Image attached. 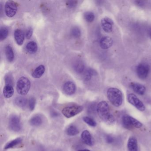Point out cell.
Returning a JSON list of instances; mask_svg holds the SVG:
<instances>
[{"instance_id":"1","label":"cell","mask_w":151,"mask_h":151,"mask_svg":"<svg viewBox=\"0 0 151 151\" xmlns=\"http://www.w3.org/2000/svg\"><path fill=\"white\" fill-rule=\"evenodd\" d=\"M97 112L100 118L105 122L114 123L115 119L110 113L109 106L106 101H102L99 102L97 106Z\"/></svg>"},{"instance_id":"2","label":"cell","mask_w":151,"mask_h":151,"mask_svg":"<svg viewBox=\"0 0 151 151\" xmlns=\"http://www.w3.org/2000/svg\"><path fill=\"white\" fill-rule=\"evenodd\" d=\"M108 99L111 104L115 107L120 106L122 104L123 96L122 92L117 88L111 87L107 91Z\"/></svg>"},{"instance_id":"3","label":"cell","mask_w":151,"mask_h":151,"mask_svg":"<svg viewBox=\"0 0 151 151\" xmlns=\"http://www.w3.org/2000/svg\"><path fill=\"white\" fill-rule=\"evenodd\" d=\"M30 87V80L25 77L20 78L17 83V91L21 95H26L29 91Z\"/></svg>"},{"instance_id":"4","label":"cell","mask_w":151,"mask_h":151,"mask_svg":"<svg viewBox=\"0 0 151 151\" xmlns=\"http://www.w3.org/2000/svg\"><path fill=\"white\" fill-rule=\"evenodd\" d=\"M122 124L124 128L128 129H131L133 127L139 129L143 125L140 122L134 117L127 115L123 116Z\"/></svg>"},{"instance_id":"5","label":"cell","mask_w":151,"mask_h":151,"mask_svg":"<svg viewBox=\"0 0 151 151\" xmlns=\"http://www.w3.org/2000/svg\"><path fill=\"white\" fill-rule=\"evenodd\" d=\"M83 110V107L82 106L75 105L64 108L62 110V113L65 117L69 118L78 114Z\"/></svg>"},{"instance_id":"6","label":"cell","mask_w":151,"mask_h":151,"mask_svg":"<svg viewBox=\"0 0 151 151\" xmlns=\"http://www.w3.org/2000/svg\"><path fill=\"white\" fill-rule=\"evenodd\" d=\"M128 101L130 104L134 106L139 111L142 112L145 109V106L144 103L134 93H131L128 94Z\"/></svg>"},{"instance_id":"7","label":"cell","mask_w":151,"mask_h":151,"mask_svg":"<svg viewBox=\"0 0 151 151\" xmlns=\"http://www.w3.org/2000/svg\"><path fill=\"white\" fill-rule=\"evenodd\" d=\"M150 71V67L147 63H139L137 67L136 71L138 77L141 79L147 78Z\"/></svg>"},{"instance_id":"8","label":"cell","mask_w":151,"mask_h":151,"mask_svg":"<svg viewBox=\"0 0 151 151\" xmlns=\"http://www.w3.org/2000/svg\"><path fill=\"white\" fill-rule=\"evenodd\" d=\"M17 6L16 3L13 1H8L5 6V11L7 16L12 17L16 14Z\"/></svg>"},{"instance_id":"9","label":"cell","mask_w":151,"mask_h":151,"mask_svg":"<svg viewBox=\"0 0 151 151\" xmlns=\"http://www.w3.org/2000/svg\"><path fill=\"white\" fill-rule=\"evenodd\" d=\"M9 127L10 129L13 131H20L22 129V125L20 118L17 115L11 116L9 121Z\"/></svg>"},{"instance_id":"10","label":"cell","mask_w":151,"mask_h":151,"mask_svg":"<svg viewBox=\"0 0 151 151\" xmlns=\"http://www.w3.org/2000/svg\"><path fill=\"white\" fill-rule=\"evenodd\" d=\"M101 27L103 30L107 33H110L113 31L114 23L113 20L108 17H105L101 19Z\"/></svg>"},{"instance_id":"11","label":"cell","mask_w":151,"mask_h":151,"mask_svg":"<svg viewBox=\"0 0 151 151\" xmlns=\"http://www.w3.org/2000/svg\"><path fill=\"white\" fill-rule=\"evenodd\" d=\"M76 85L73 82L68 81L63 85V91L67 95H73L76 92Z\"/></svg>"},{"instance_id":"12","label":"cell","mask_w":151,"mask_h":151,"mask_svg":"<svg viewBox=\"0 0 151 151\" xmlns=\"http://www.w3.org/2000/svg\"><path fill=\"white\" fill-rule=\"evenodd\" d=\"M113 44V40L109 37H104L100 40V45L103 49H107L112 47Z\"/></svg>"},{"instance_id":"13","label":"cell","mask_w":151,"mask_h":151,"mask_svg":"<svg viewBox=\"0 0 151 151\" xmlns=\"http://www.w3.org/2000/svg\"><path fill=\"white\" fill-rule=\"evenodd\" d=\"M130 85L133 91L139 95H142L145 94L146 88L143 85L138 83H132Z\"/></svg>"},{"instance_id":"14","label":"cell","mask_w":151,"mask_h":151,"mask_svg":"<svg viewBox=\"0 0 151 151\" xmlns=\"http://www.w3.org/2000/svg\"><path fill=\"white\" fill-rule=\"evenodd\" d=\"M14 38L16 42L19 45H22L24 40V34L22 30L17 29L14 32Z\"/></svg>"},{"instance_id":"15","label":"cell","mask_w":151,"mask_h":151,"mask_svg":"<svg viewBox=\"0 0 151 151\" xmlns=\"http://www.w3.org/2000/svg\"><path fill=\"white\" fill-rule=\"evenodd\" d=\"M81 139L83 142L89 146L93 145L92 138L90 132L88 130H84L81 134Z\"/></svg>"},{"instance_id":"16","label":"cell","mask_w":151,"mask_h":151,"mask_svg":"<svg viewBox=\"0 0 151 151\" xmlns=\"http://www.w3.org/2000/svg\"><path fill=\"white\" fill-rule=\"evenodd\" d=\"M129 151H138V142L137 139L131 137L129 139L127 144Z\"/></svg>"},{"instance_id":"17","label":"cell","mask_w":151,"mask_h":151,"mask_svg":"<svg viewBox=\"0 0 151 151\" xmlns=\"http://www.w3.org/2000/svg\"><path fill=\"white\" fill-rule=\"evenodd\" d=\"M14 89L13 86L11 85H6L3 89V95L6 99L11 98L14 94Z\"/></svg>"},{"instance_id":"18","label":"cell","mask_w":151,"mask_h":151,"mask_svg":"<svg viewBox=\"0 0 151 151\" xmlns=\"http://www.w3.org/2000/svg\"><path fill=\"white\" fill-rule=\"evenodd\" d=\"M5 53L7 60L9 62H12L14 58V55L12 47L10 45H7L5 47Z\"/></svg>"},{"instance_id":"19","label":"cell","mask_w":151,"mask_h":151,"mask_svg":"<svg viewBox=\"0 0 151 151\" xmlns=\"http://www.w3.org/2000/svg\"><path fill=\"white\" fill-rule=\"evenodd\" d=\"M45 67L44 65H40L34 70L32 73V76L34 78H40L45 72Z\"/></svg>"},{"instance_id":"20","label":"cell","mask_w":151,"mask_h":151,"mask_svg":"<svg viewBox=\"0 0 151 151\" xmlns=\"http://www.w3.org/2000/svg\"><path fill=\"white\" fill-rule=\"evenodd\" d=\"M26 48L28 52L31 54L35 53L37 51V45L34 41H30L27 44Z\"/></svg>"},{"instance_id":"21","label":"cell","mask_w":151,"mask_h":151,"mask_svg":"<svg viewBox=\"0 0 151 151\" xmlns=\"http://www.w3.org/2000/svg\"><path fill=\"white\" fill-rule=\"evenodd\" d=\"M22 142V139L21 138H17L8 143L5 146L4 148L5 149H8L14 148L19 144H21Z\"/></svg>"},{"instance_id":"22","label":"cell","mask_w":151,"mask_h":151,"mask_svg":"<svg viewBox=\"0 0 151 151\" xmlns=\"http://www.w3.org/2000/svg\"><path fill=\"white\" fill-rule=\"evenodd\" d=\"M74 70L78 74L82 73L84 70L85 66L83 63L81 61L76 62L74 64Z\"/></svg>"},{"instance_id":"23","label":"cell","mask_w":151,"mask_h":151,"mask_svg":"<svg viewBox=\"0 0 151 151\" xmlns=\"http://www.w3.org/2000/svg\"><path fill=\"white\" fill-rule=\"evenodd\" d=\"M29 123L32 126H40L42 124V119L40 116H35L30 119Z\"/></svg>"},{"instance_id":"24","label":"cell","mask_w":151,"mask_h":151,"mask_svg":"<svg viewBox=\"0 0 151 151\" xmlns=\"http://www.w3.org/2000/svg\"><path fill=\"white\" fill-rule=\"evenodd\" d=\"M79 133L78 128L75 125H70L66 130V133L69 136H74Z\"/></svg>"},{"instance_id":"25","label":"cell","mask_w":151,"mask_h":151,"mask_svg":"<svg viewBox=\"0 0 151 151\" xmlns=\"http://www.w3.org/2000/svg\"><path fill=\"white\" fill-rule=\"evenodd\" d=\"M15 103L19 107L24 108L27 105V100L24 97H17L15 100Z\"/></svg>"},{"instance_id":"26","label":"cell","mask_w":151,"mask_h":151,"mask_svg":"<svg viewBox=\"0 0 151 151\" xmlns=\"http://www.w3.org/2000/svg\"><path fill=\"white\" fill-rule=\"evenodd\" d=\"M95 71L91 68L88 69L85 71L84 75V79L86 81H89L91 79L92 77L94 76Z\"/></svg>"},{"instance_id":"27","label":"cell","mask_w":151,"mask_h":151,"mask_svg":"<svg viewBox=\"0 0 151 151\" xmlns=\"http://www.w3.org/2000/svg\"><path fill=\"white\" fill-rule=\"evenodd\" d=\"M84 17L86 22H87L91 23L92 22L94 21L95 16L92 12H86L85 13L84 15Z\"/></svg>"},{"instance_id":"28","label":"cell","mask_w":151,"mask_h":151,"mask_svg":"<svg viewBox=\"0 0 151 151\" xmlns=\"http://www.w3.org/2000/svg\"><path fill=\"white\" fill-rule=\"evenodd\" d=\"M9 35V31L6 28H1L0 30V40L1 41L5 40Z\"/></svg>"},{"instance_id":"29","label":"cell","mask_w":151,"mask_h":151,"mask_svg":"<svg viewBox=\"0 0 151 151\" xmlns=\"http://www.w3.org/2000/svg\"><path fill=\"white\" fill-rule=\"evenodd\" d=\"M84 122L91 127H95L97 125V123L93 119L89 116H84L83 117Z\"/></svg>"},{"instance_id":"30","label":"cell","mask_w":151,"mask_h":151,"mask_svg":"<svg viewBox=\"0 0 151 151\" xmlns=\"http://www.w3.org/2000/svg\"><path fill=\"white\" fill-rule=\"evenodd\" d=\"M71 35L75 38H78L81 36V30L78 27H74L71 30Z\"/></svg>"},{"instance_id":"31","label":"cell","mask_w":151,"mask_h":151,"mask_svg":"<svg viewBox=\"0 0 151 151\" xmlns=\"http://www.w3.org/2000/svg\"><path fill=\"white\" fill-rule=\"evenodd\" d=\"M29 107L31 111H33L35 109L36 106V99L33 97L30 98L29 101Z\"/></svg>"},{"instance_id":"32","label":"cell","mask_w":151,"mask_h":151,"mask_svg":"<svg viewBox=\"0 0 151 151\" xmlns=\"http://www.w3.org/2000/svg\"><path fill=\"white\" fill-rule=\"evenodd\" d=\"M66 6L69 9H73L76 7L78 4L77 1H66Z\"/></svg>"},{"instance_id":"33","label":"cell","mask_w":151,"mask_h":151,"mask_svg":"<svg viewBox=\"0 0 151 151\" xmlns=\"http://www.w3.org/2000/svg\"><path fill=\"white\" fill-rule=\"evenodd\" d=\"M5 82L6 85H11L13 86V79L11 77V76L9 75L8 74L5 77Z\"/></svg>"},{"instance_id":"34","label":"cell","mask_w":151,"mask_h":151,"mask_svg":"<svg viewBox=\"0 0 151 151\" xmlns=\"http://www.w3.org/2000/svg\"><path fill=\"white\" fill-rule=\"evenodd\" d=\"M32 33H33V30L32 28H30L26 32V37L27 39H30L32 37Z\"/></svg>"},{"instance_id":"35","label":"cell","mask_w":151,"mask_h":151,"mask_svg":"<svg viewBox=\"0 0 151 151\" xmlns=\"http://www.w3.org/2000/svg\"><path fill=\"white\" fill-rule=\"evenodd\" d=\"M106 140L107 143L110 144H112V143H113V142H114V138H113V137L108 135V136L106 137Z\"/></svg>"},{"instance_id":"36","label":"cell","mask_w":151,"mask_h":151,"mask_svg":"<svg viewBox=\"0 0 151 151\" xmlns=\"http://www.w3.org/2000/svg\"><path fill=\"white\" fill-rule=\"evenodd\" d=\"M136 3L137 6H144V2L143 1H136Z\"/></svg>"},{"instance_id":"37","label":"cell","mask_w":151,"mask_h":151,"mask_svg":"<svg viewBox=\"0 0 151 151\" xmlns=\"http://www.w3.org/2000/svg\"><path fill=\"white\" fill-rule=\"evenodd\" d=\"M78 151H91L90 150H88V149H84V150H80Z\"/></svg>"},{"instance_id":"38","label":"cell","mask_w":151,"mask_h":151,"mask_svg":"<svg viewBox=\"0 0 151 151\" xmlns=\"http://www.w3.org/2000/svg\"><path fill=\"white\" fill-rule=\"evenodd\" d=\"M149 33H150V37L151 38V31L150 32H149Z\"/></svg>"}]
</instances>
